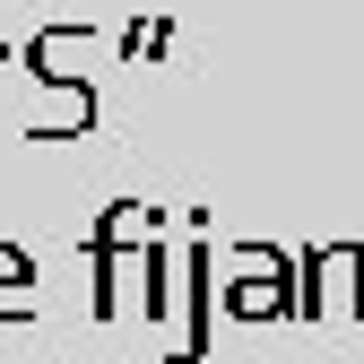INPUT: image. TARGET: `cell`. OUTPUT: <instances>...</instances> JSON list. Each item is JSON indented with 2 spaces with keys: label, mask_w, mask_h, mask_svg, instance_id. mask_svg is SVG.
<instances>
[{
  "label": "cell",
  "mask_w": 364,
  "mask_h": 364,
  "mask_svg": "<svg viewBox=\"0 0 364 364\" xmlns=\"http://www.w3.org/2000/svg\"><path fill=\"white\" fill-rule=\"evenodd\" d=\"M165 35H173L165 18H130V26H122V53H130V61H139V53H165Z\"/></svg>",
  "instance_id": "obj_3"
},
{
  "label": "cell",
  "mask_w": 364,
  "mask_h": 364,
  "mask_svg": "<svg viewBox=\"0 0 364 364\" xmlns=\"http://www.w3.org/2000/svg\"><path fill=\"white\" fill-rule=\"evenodd\" d=\"M0 53H9V35H0Z\"/></svg>",
  "instance_id": "obj_4"
},
{
  "label": "cell",
  "mask_w": 364,
  "mask_h": 364,
  "mask_svg": "<svg viewBox=\"0 0 364 364\" xmlns=\"http://www.w3.org/2000/svg\"><path fill=\"white\" fill-rule=\"evenodd\" d=\"M182 278H191V321H182V338L165 355L173 364H200L208 355V304H217V243H191V252H182Z\"/></svg>",
  "instance_id": "obj_1"
},
{
  "label": "cell",
  "mask_w": 364,
  "mask_h": 364,
  "mask_svg": "<svg viewBox=\"0 0 364 364\" xmlns=\"http://www.w3.org/2000/svg\"><path fill=\"white\" fill-rule=\"evenodd\" d=\"M26 312H35V260L0 243V321H26Z\"/></svg>",
  "instance_id": "obj_2"
}]
</instances>
